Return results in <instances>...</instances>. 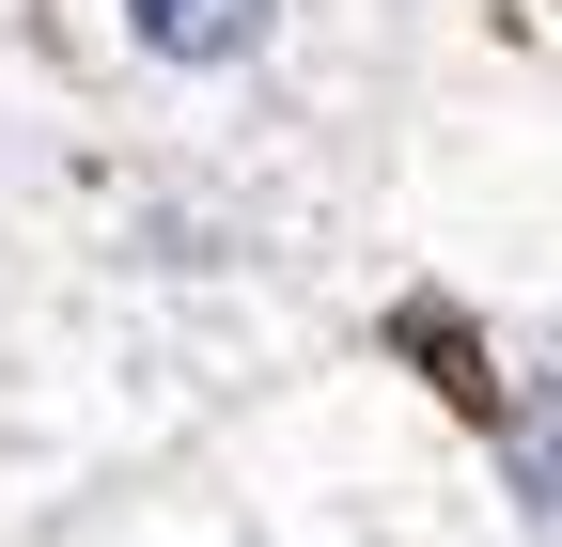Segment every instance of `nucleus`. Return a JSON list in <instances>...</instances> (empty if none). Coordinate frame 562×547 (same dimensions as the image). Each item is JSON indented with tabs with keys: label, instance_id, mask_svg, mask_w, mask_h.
Here are the masks:
<instances>
[{
	"label": "nucleus",
	"instance_id": "nucleus-1",
	"mask_svg": "<svg viewBox=\"0 0 562 547\" xmlns=\"http://www.w3.org/2000/svg\"><path fill=\"white\" fill-rule=\"evenodd\" d=\"M94 32L157 94H235V79H266L297 47V0H94Z\"/></svg>",
	"mask_w": 562,
	"mask_h": 547
},
{
	"label": "nucleus",
	"instance_id": "nucleus-2",
	"mask_svg": "<svg viewBox=\"0 0 562 547\" xmlns=\"http://www.w3.org/2000/svg\"><path fill=\"white\" fill-rule=\"evenodd\" d=\"M235 547H281V532H235Z\"/></svg>",
	"mask_w": 562,
	"mask_h": 547
}]
</instances>
